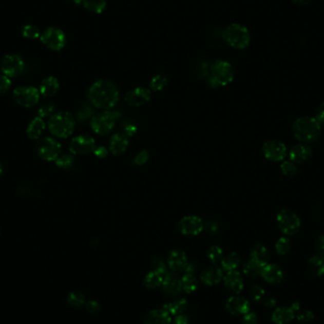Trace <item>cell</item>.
<instances>
[{"label":"cell","instance_id":"26","mask_svg":"<svg viewBox=\"0 0 324 324\" xmlns=\"http://www.w3.org/2000/svg\"><path fill=\"white\" fill-rule=\"evenodd\" d=\"M59 81L53 76H49L41 82L39 92L44 97L54 96L59 89Z\"/></svg>","mask_w":324,"mask_h":324},{"label":"cell","instance_id":"21","mask_svg":"<svg viewBox=\"0 0 324 324\" xmlns=\"http://www.w3.org/2000/svg\"><path fill=\"white\" fill-rule=\"evenodd\" d=\"M261 275L264 279V281L269 283H279L283 279V273L277 264L274 263H268L263 268Z\"/></svg>","mask_w":324,"mask_h":324},{"label":"cell","instance_id":"47","mask_svg":"<svg viewBox=\"0 0 324 324\" xmlns=\"http://www.w3.org/2000/svg\"><path fill=\"white\" fill-rule=\"evenodd\" d=\"M148 159H149V152L146 150H142L140 153L137 154L133 162L135 165L142 166L146 163Z\"/></svg>","mask_w":324,"mask_h":324},{"label":"cell","instance_id":"42","mask_svg":"<svg viewBox=\"0 0 324 324\" xmlns=\"http://www.w3.org/2000/svg\"><path fill=\"white\" fill-rule=\"evenodd\" d=\"M281 171L287 177H294L297 174V166L291 160H284L281 164Z\"/></svg>","mask_w":324,"mask_h":324},{"label":"cell","instance_id":"45","mask_svg":"<svg viewBox=\"0 0 324 324\" xmlns=\"http://www.w3.org/2000/svg\"><path fill=\"white\" fill-rule=\"evenodd\" d=\"M297 318L301 322H311L314 319V314L310 310L302 309L297 312Z\"/></svg>","mask_w":324,"mask_h":324},{"label":"cell","instance_id":"35","mask_svg":"<svg viewBox=\"0 0 324 324\" xmlns=\"http://www.w3.org/2000/svg\"><path fill=\"white\" fill-rule=\"evenodd\" d=\"M83 5L93 13H102L106 8V0H83Z\"/></svg>","mask_w":324,"mask_h":324},{"label":"cell","instance_id":"59","mask_svg":"<svg viewBox=\"0 0 324 324\" xmlns=\"http://www.w3.org/2000/svg\"><path fill=\"white\" fill-rule=\"evenodd\" d=\"M294 3H296L297 5H300V6H306L307 4L310 3L311 0H292Z\"/></svg>","mask_w":324,"mask_h":324},{"label":"cell","instance_id":"57","mask_svg":"<svg viewBox=\"0 0 324 324\" xmlns=\"http://www.w3.org/2000/svg\"><path fill=\"white\" fill-rule=\"evenodd\" d=\"M173 324H190V321H189V318H187L186 316L179 315L175 318V321Z\"/></svg>","mask_w":324,"mask_h":324},{"label":"cell","instance_id":"24","mask_svg":"<svg viewBox=\"0 0 324 324\" xmlns=\"http://www.w3.org/2000/svg\"><path fill=\"white\" fill-rule=\"evenodd\" d=\"M45 129H46V123L44 119L40 117H35L28 125L26 133L30 140L38 141L40 140Z\"/></svg>","mask_w":324,"mask_h":324},{"label":"cell","instance_id":"34","mask_svg":"<svg viewBox=\"0 0 324 324\" xmlns=\"http://www.w3.org/2000/svg\"><path fill=\"white\" fill-rule=\"evenodd\" d=\"M264 265H262L261 263H257L255 261H253L252 259H251L249 262L244 264L243 266V271L245 273V275L247 277H257V276L261 275L262 273V270Z\"/></svg>","mask_w":324,"mask_h":324},{"label":"cell","instance_id":"37","mask_svg":"<svg viewBox=\"0 0 324 324\" xmlns=\"http://www.w3.org/2000/svg\"><path fill=\"white\" fill-rule=\"evenodd\" d=\"M167 83H168V79L165 75L158 74L150 82V85H149L150 90L155 92L160 91L167 86Z\"/></svg>","mask_w":324,"mask_h":324},{"label":"cell","instance_id":"27","mask_svg":"<svg viewBox=\"0 0 324 324\" xmlns=\"http://www.w3.org/2000/svg\"><path fill=\"white\" fill-rule=\"evenodd\" d=\"M295 318V312L291 307H281L272 314V320L276 324L289 323Z\"/></svg>","mask_w":324,"mask_h":324},{"label":"cell","instance_id":"9","mask_svg":"<svg viewBox=\"0 0 324 324\" xmlns=\"http://www.w3.org/2000/svg\"><path fill=\"white\" fill-rule=\"evenodd\" d=\"M277 223L281 233L287 235H294L300 231V217L292 211L281 209L277 214Z\"/></svg>","mask_w":324,"mask_h":324},{"label":"cell","instance_id":"15","mask_svg":"<svg viewBox=\"0 0 324 324\" xmlns=\"http://www.w3.org/2000/svg\"><path fill=\"white\" fill-rule=\"evenodd\" d=\"M152 98L151 90L145 87H137L127 92L124 101L132 107H139L143 104H147Z\"/></svg>","mask_w":324,"mask_h":324},{"label":"cell","instance_id":"13","mask_svg":"<svg viewBox=\"0 0 324 324\" xmlns=\"http://www.w3.org/2000/svg\"><path fill=\"white\" fill-rule=\"evenodd\" d=\"M205 224L200 217L196 215L185 216L178 224L179 232L186 236H196L203 232Z\"/></svg>","mask_w":324,"mask_h":324},{"label":"cell","instance_id":"50","mask_svg":"<svg viewBox=\"0 0 324 324\" xmlns=\"http://www.w3.org/2000/svg\"><path fill=\"white\" fill-rule=\"evenodd\" d=\"M86 308L88 312L96 313L100 311L101 306L97 300H89L86 303Z\"/></svg>","mask_w":324,"mask_h":324},{"label":"cell","instance_id":"60","mask_svg":"<svg viewBox=\"0 0 324 324\" xmlns=\"http://www.w3.org/2000/svg\"><path fill=\"white\" fill-rule=\"evenodd\" d=\"M2 173H3V166H2L1 162H0V178H1V176H2Z\"/></svg>","mask_w":324,"mask_h":324},{"label":"cell","instance_id":"58","mask_svg":"<svg viewBox=\"0 0 324 324\" xmlns=\"http://www.w3.org/2000/svg\"><path fill=\"white\" fill-rule=\"evenodd\" d=\"M264 304L269 307V308L274 307L276 306V300L274 299H272V298H268L264 300Z\"/></svg>","mask_w":324,"mask_h":324},{"label":"cell","instance_id":"44","mask_svg":"<svg viewBox=\"0 0 324 324\" xmlns=\"http://www.w3.org/2000/svg\"><path fill=\"white\" fill-rule=\"evenodd\" d=\"M12 86V81L6 75H0V95L5 94L10 90Z\"/></svg>","mask_w":324,"mask_h":324},{"label":"cell","instance_id":"8","mask_svg":"<svg viewBox=\"0 0 324 324\" xmlns=\"http://www.w3.org/2000/svg\"><path fill=\"white\" fill-rule=\"evenodd\" d=\"M40 41L48 49L59 51L67 45V36L65 32L60 29L55 27H49L41 33Z\"/></svg>","mask_w":324,"mask_h":324},{"label":"cell","instance_id":"23","mask_svg":"<svg viewBox=\"0 0 324 324\" xmlns=\"http://www.w3.org/2000/svg\"><path fill=\"white\" fill-rule=\"evenodd\" d=\"M224 282L226 288L233 291V293H240L244 288L243 278L236 270L227 271L226 275L224 277Z\"/></svg>","mask_w":324,"mask_h":324},{"label":"cell","instance_id":"49","mask_svg":"<svg viewBox=\"0 0 324 324\" xmlns=\"http://www.w3.org/2000/svg\"><path fill=\"white\" fill-rule=\"evenodd\" d=\"M93 112H92L91 108L89 107H84V108H81L78 113H77V119L79 120L80 122H85L86 120H87L89 117H93Z\"/></svg>","mask_w":324,"mask_h":324},{"label":"cell","instance_id":"41","mask_svg":"<svg viewBox=\"0 0 324 324\" xmlns=\"http://www.w3.org/2000/svg\"><path fill=\"white\" fill-rule=\"evenodd\" d=\"M208 258L213 263H217L221 262L223 259V251L222 249L217 245H213L208 249Z\"/></svg>","mask_w":324,"mask_h":324},{"label":"cell","instance_id":"20","mask_svg":"<svg viewBox=\"0 0 324 324\" xmlns=\"http://www.w3.org/2000/svg\"><path fill=\"white\" fill-rule=\"evenodd\" d=\"M223 279V271L217 265L209 266L202 271L200 280L206 285H215Z\"/></svg>","mask_w":324,"mask_h":324},{"label":"cell","instance_id":"6","mask_svg":"<svg viewBox=\"0 0 324 324\" xmlns=\"http://www.w3.org/2000/svg\"><path fill=\"white\" fill-rule=\"evenodd\" d=\"M120 118V113L116 111L104 110L98 114H95L91 118L92 130L99 136H106L110 134L115 127L117 120Z\"/></svg>","mask_w":324,"mask_h":324},{"label":"cell","instance_id":"48","mask_svg":"<svg viewBox=\"0 0 324 324\" xmlns=\"http://www.w3.org/2000/svg\"><path fill=\"white\" fill-rule=\"evenodd\" d=\"M152 268L153 270L161 273L162 275L165 276L166 273L168 272L166 264L161 259H154L152 261Z\"/></svg>","mask_w":324,"mask_h":324},{"label":"cell","instance_id":"25","mask_svg":"<svg viewBox=\"0 0 324 324\" xmlns=\"http://www.w3.org/2000/svg\"><path fill=\"white\" fill-rule=\"evenodd\" d=\"M171 315L165 309H157L148 313L144 318L145 324H170Z\"/></svg>","mask_w":324,"mask_h":324},{"label":"cell","instance_id":"53","mask_svg":"<svg viewBox=\"0 0 324 324\" xmlns=\"http://www.w3.org/2000/svg\"><path fill=\"white\" fill-rule=\"evenodd\" d=\"M315 118L320 124L324 123V103H322L318 106V109L316 111Z\"/></svg>","mask_w":324,"mask_h":324},{"label":"cell","instance_id":"54","mask_svg":"<svg viewBox=\"0 0 324 324\" xmlns=\"http://www.w3.org/2000/svg\"><path fill=\"white\" fill-rule=\"evenodd\" d=\"M136 133H137V127H136L135 125H133V124L126 125V126L124 127V130H123V134L125 135L127 138L133 137Z\"/></svg>","mask_w":324,"mask_h":324},{"label":"cell","instance_id":"46","mask_svg":"<svg viewBox=\"0 0 324 324\" xmlns=\"http://www.w3.org/2000/svg\"><path fill=\"white\" fill-rule=\"evenodd\" d=\"M249 294L253 300H260L264 295V290L260 285H253L249 290Z\"/></svg>","mask_w":324,"mask_h":324},{"label":"cell","instance_id":"14","mask_svg":"<svg viewBox=\"0 0 324 324\" xmlns=\"http://www.w3.org/2000/svg\"><path fill=\"white\" fill-rule=\"evenodd\" d=\"M263 153L264 157L271 161H281L288 155V149L283 142L276 140H271L264 142L263 145Z\"/></svg>","mask_w":324,"mask_h":324},{"label":"cell","instance_id":"51","mask_svg":"<svg viewBox=\"0 0 324 324\" xmlns=\"http://www.w3.org/2000/svg\"><path fill=\"white\" fill-rule=\"evenodd\" d=\"M244 324H258V318L254 313H246L243 318Z\"/></svg>","mask_w":324,"mask_h":324},{"label":"cell","instance_id":"10","mask_svg":"<svg viewBox=\"0 0 324 324\" xmlns=\"http://www.w3.org/2000/svg\"><path fill=\"white\" fill-rule=\"evenodd\" d=\"M40 92L34 86H19L13 90V99L23 107H33L40 100Z\"/></svg>","mask_w":324,"mask_h":324},{"label":"cell","instance_id":"19","mask_svg":"<svg viewBox=\"0 0 324 324\" xmlns=\"http://www.w3.org/2000/svg\"><path fill=\"white\" fill-rule=\"evenodd\" d=\"M313 151L311 147L306 143H300L291 148L289 152L290 160L294 163H302L312 157Z\"/></svg>","mask_w":324,"mask_h":324},{"label":"cell","instance_id":"11","mask_svg":"<svg viewBox=\"0 0 324 324\" xmlns=\"http://www.w3.org/2000/svg\"><path fill=\"white\" fill-rule=\"evenodd\" d=\"M0 68L2 73L9 78L18 77L24 71V60L17 54H8L2 59Z\"/></svg>","mask_w":324,"mask_h":324},{"label":"cell","instance_id":"36","mask_svg":"<svg viewBox=\"0 0 324 324\" xmlns=\"http://www.w3.org/2000/svg\"><path fill=\"white\" fill-rule=\"evenodd\" d=\"M55 163L58 168L63 169V170H67V169H70L74 165L75 159H74L72 154H64L56 159Z\"/></svg>","mask_w":324,"mask_h":324},{"label":"cell","instance_id":"4","mask_svg":"<svg viewBox=\"0 0 324 324\" xmlns=\"http://www.w3.org/2000/svg\"><path fill=\"white\" fill-rule=\"evenodd\" d=\"M223 39L233 49H244L251 44V33L245 26L233 23L223 31Z\"/></svg>","mask_w":324,"mask_h":324},{"label":"cell","instance_id":"38","mask_svg":"<svg viewBox=\"0 0 324 324\" xmlns=\"http://www.w3.org/2000/svg\"><path fill=\"white\" fill-rule=\"evenodd\" d=\"M21 32H22V35L25 38L31 39V40L40 38V35H41V32L39 31V29L34 25H25V26H23L22 30H21Z\"/></svg>","mask_w":324,"mask_h":324},{"label":"cell","instance_id":"32","mask_svg":"<svg viewBox=\"0 0 324 324\" xmlns=\"http://www.w3.org/2000/svg\"><path fill=\"white\" fill-rule=\"evenodd\" d=\"M164 275H162L161 273L157 272L155 270H152L151 272H149L143 280V283L147 288L149 289H153V288H159L162 282H163Z\"/></svg>","mask_w":324,"mask_h":324},{"label":"cell","instance_id":"31","mask_svg":"<svg viewBox=\"0 0 324 324\" xmlns=\"http://www.w3.org/2000/svg\"><path fill=\"white\" fill-rule=\"evenodd\" d=\"M240 263H241V259L236 252H232L221 260L222 269L226 271L235 270L238 268Z\"/></svg>","mask_w":324,"mask_h":324},{"label":"cell","instance_id":"40","mask_svg":"<svg viewBox=\"0 0 324 324\" xmlns=\"http://www.w3.org/2000/svg\"><path fill=\"white\" fill-rule=\"evenodd\" d=\"M290 247H291V243L288 237H281L276 243V251L280 255H285L287 253H288V251H290Z\"/></svg>","mask_w":324,"mask_h":324},{"label":"cell","instance_id":"55","mask_svg":"<svg viewBox=\"0 0 324 324\" xmlns=\"http://www.w3.org/2000/svg\"><path fill=\"white\" fill-rule=\"evenodd\" d=\"M32 192L31 187L30 186H22V187H19L18 190H17V194L19 196H26L31 195V193Z\"/></svg>","mask_w":324,"mask_h":324},{"label":"cell","instance_id":"3","mask_svg":"<svg viewBox=\"0 0 324 324\" xmlns=\"http://www.w3.org/2000/svg\"><path fill=\"white\" fill-rule=\"evenodd\" d=\"M76 121L72 114L59 112L49 118L48 128L52 136L58 139H67L74 132Z\"/></svg>","mask_w":324,"mask_h":324},{"label":"cell","instance_id":"29","mask_svg":"<svg viewBox=\"0 0 324 324\" xmlns=\"http://www.w3.org/2000/svg\"><path fill=\"white\" fill-rule=\"evenodd\" d=\"M188 307V302L185 299H178V300H174L169 303H166L163 306V309H165L167 312L170 315L174 316H179L182 315L186 309Z\"/></svg>","mask_w":324,"mask_h":324},{"label":"cell","instance_id":"18","mask_svg":"<svg viewBox=\"0 0 324 324\" xmlns=\"http://www.w3.org/2000/svg\"><path fill=\"white\" fill-rule=\"evenodd\" d=\"M168 265L173 272H182L185 271L189 262L185 252L179 250L171 251L168 256Z\"/></svg>","mask_w":324,"mask_h":324},{"label":"cell","instance_id":"28","mask_svg":"<svg viewBox=\"0 0 324 324\" xmlns=\"http://www.w3.org/2000/svg\"><path fill=\"white\" fill-rule=\"evenodd\" d=\"M251 257L253 261L261 263L262 265H265L269 263V252L264 245L256 244L251 249Z\"/></svg>","mask_w":324,"mask_h":324},{"label":"cell","instance_id":"22","mask_svg":"<svg viewBox=\"0 0 324 324\" xmlns=\"http://www.w3.org/2000/svg\"><path fill=\"white\" fill-rule=\"evenodd\" d=\"M128 138L124 134L118 133L111 138L109 142V151L114 156L123 155L128 148Z\"/></svg>","mask_w":324,"mask_h":324},{"label":"cell","instance_id":"43","mask_svg":"<svg viewBox=\"0 0 324 324\" xmlns=\"http://www.w3.org/2000/svg\"><path fill=\"white\" fill-rule=\"evenodd\" d=\"M54 109H55V106H54L53 104H45V105L41 106V107L39 108V110L37 112V114H38V117H40V118H42V119H45V118H49V117L53 115Z\"/></svg>","mask_w":324,"mask_h":324},{"label":"cell","instance_id":"52","mask_svg":"<svg viewBox=\"0 0 324 324\" xmlns=\"http://www.w3.org/2000/svg\"><path fill=\"white\" fill-rule=\"evenodd\" d=\"M94 155H95L97 158L104 159V158H106L107 155H108V149L105 148L104 146L96 147V149L94 150Z\"/></svg>","mask_w":324,"mask_h":324},{"label":"cell","instance_id":"16","mask_svg":"<svg viewBox=\"0 0 324 324\" xmlns=\"http://www.w3.org/2000/svg\"><path fill=\"white\" fill-rule=\"evenodd\" d=\"M161 285H162L163 292L171 297L178 296L182 290L181 278L178 275L177 272H173V271L166 273Z\"/></svg>","mask_w":324,"mask_h":324},{"label":"cell","instance_id":"7","mask_svg":"<svg viewBox=\"0 0 324 324\" xmlns=\"http://www.w3.org/2000/svg\"><path fill=\"white\" fill-rule=\"evenodd\" d=\"M35 151L40 159L46 161H55L61 155L62 144L53 138L46 137L38 140Z\"/></svg>","mask_w":324,"mask_h":324},{"label":"cell","instance_id":"12","mask_svg":"<svg viewBox=\"0 0 324 324\" xmlns=\"http://www.w3.org/2000/svg\"><path fill=\"white\" fill-rule=\"evenodd\" d=\"M96 147V141L89 135H80L70 141L69 151L72 155H88L94 153Z\"/></svg>","mask_w":324,"mask_h":324},{"label":"cell","instance_id":"2","mask_svg":"<svg viewBox=\"0 0 324 324\" xmlns=\"http://www.w3.org/2000/svg\"><path fill=\"white\" fill-rule=\"evenodd\" d=\"M294 137L301 143H311L318 140L321 132V124L316 118L301 117L297 119L293 123Z\"/></svg>","mask_w":324,"mask_h":324},{"label":"cell","instance_id":"39","mask_svg":"<svg viewBox=\"0 0 324 324\" xmlns=\"http://www.w3.org/2000/svg\"><path fill=\"white\" fill-rule=\"evenodd\" d=\"M67 302L70 306L81 307L86 303V298L81 292H71L67 296Z\"/></svg>","mask_w":324,"mask_h":324},{"label":"cell","instance_id":"30","mask_svg":"<svg viewBox=\"0 0 324 324\" xmlns=\"http://www.w3.org/2000/svg\"><path fill=\"white\" fill-rule=\"evenodd\" d=\"M308 269L310 273L314 276H321L324 274V255L318 253L310 258L308 262Z\"/></svg>","mask_w":324,"mask_h":324},{"label":"cell","instance_id":"33","mask_svg":"<svg viewBox=\"0 0 324 324\" xmlns=\"http://www.w3.org/2000/svg\"><path fill=\"white\" fill-rule=\"evenodd\" d=\"M198 285V281L196 280V276L193 273H185V275L181 278V287L182 290L186 293L195 292Z\"/></svg>","mask_w":324,"mask_h":324},{"label":"cell","instance_id":"17","mask_svg":"<svg viewBox=\"0 0 324 324\" xmlns=\"http://www.w3.org/2000/svg\"><path fill=\"white\" fill-rule=\"evenodd\" d=\"M226 310L234 316L245 315L251 310V304L249 300L241 296L231 297L226 303Z\"/></svg>","mask_w":324,"mask_h":324},{"label":"cell","instance_id":"56","mask_svg":"<svg viewBox=\"0 0 324 324\" xmlns=\"http://www.w3.org/2000/svg\"><path fill=\"white\" fill-rule=\"evenodd\" d=\"M316 247L320 254L324 255V235L318 237V241L316 243Z\"/></svg>","mask_w":324,"mask_h":324},{"label":"cell","instance_id":"1","mask_svg":"<svg viewBox=\"0 0 324 324\" xmlns=\"http://www.w3.org/2000/svg\"><path fill=\"white\" fill-rule=\"evenodd\" d=\"M88 99L96 108L112 109L119 102L120 91L116 85L108 80H98L88 90Z\"/></svg>","mask_w":324,"mask_h":324},{"label":"cell","instance_id":"5","mask_svg":"<svg viewBox=\"0 0 324 324\" xmlns=\"http://www.w3.org/2000/svg\"><path fill=\"white\" fill-rule=\"evenodd\" d=\"M209 72L211 76L208 78V84L213 87L227 86L234 79L233 66L224 60H217L213 63Z\"/></svg>","mask_w":324,"mask_h":324}]
</instances>
